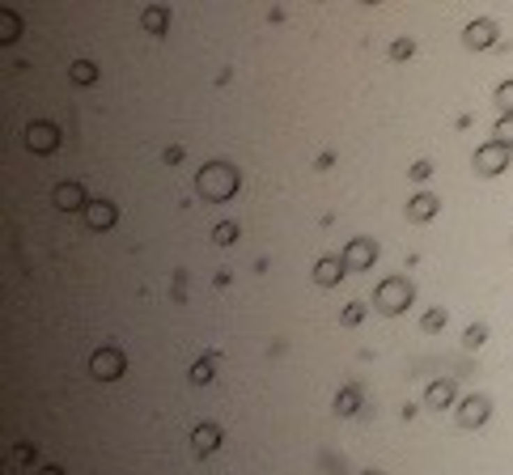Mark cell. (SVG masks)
Here are the masks:
<instances>
[{
    "label": "cell",
    "instance_id": "ac0fdd59",
    "mask_svg": "<svg viewBox=\"0 0 513 475\" xmlns=\"http://www.w3.org/2000/svg\"><path fill=\"white\" fill-rule=\"evenodd\" d=\"M17 38H22V17H17L13 9H0V43L13 47Z\"/></svg>",
    "mask_w": 513,
    "mask_h": 475
},
{
    "label": "cell",
    "instance_id": "603a6c76",
    "mask_svg": "<svg viewBox=\"0 0 513 475\" xmlns=\"http://www.w3.org/2000/svg\"><path fill=\"white\" fill-rule=\"evenodd\" d=\"M361 319H365V301H348V306L339 310V323H344V327H356Z\"/></svg>",
    "mask_w": 513,
    "mask_h": 475
},
{
    "label": "cell",
    "instance_id": "9c48e42d",
    "mask_svg": "<svg viewBox=\"0 0 513 475\" xmlns=\"http://www.w3.org/2000/svg\"><path fill=\"white\" fill-rule=\"evenodd\" d=\"M463 43H467L471 51H488V47H496V22H488V17H475V22H467V30H463Z\"/></svg>",
    "mask_w": 513,
    "mask_h": 475
},
{
    "label": "cell",
    "instance_id": "d6986e66",
    "mask_svg": "<svg viewBox=\"0 0 513 475\" xmlns=\"http://www.w3.org/2000/svg\"><path fill=\"white\" fill-rule=\"evenodd\" d=\"M445 323H450V310L433 306V310H424V319H420V331H424V335H437Z\"/></svg>",
    "mask_w": 513,
    "mask_h": 475
},
{
    "label": "cell",
    "instance_id": "8992f818",
    "mask_svg": "<svg viewBox=\"0 0 513 475\" xmlns=\"http://www.w3.org/2000/svg\"><path fill=\"white\" fill-rule=\"evenodd\" d=\"M51 204H56L60 213H85V208H89V195H85V187H81V183L64 179V183L51 187Z\"/></svg>",
    "mask_w": 513,
    "mask_h": 475
},
{
    "label": "cell",
    "instance_id": "d6a6232c",
    "mask_svg": "<svg viewBox=\"0 0 513 475\" xmlns=\"http://www.w3.org/2000/svg\"><path fill=\"white\" fill-rule=\"evenodd\" d=\"M361 475H382V471H361Z\"/></svg>",
    "mask_w": 513,
    "mask_h": 475
},
{
    "label": "cell",
    "instance_id": "e0dca14e",
    "mask_svg": "<svg viewBox=\"0 0 513 475\" xmlns=\"http://www.w3.org/2000/svg\"><path fill=\"white\" fill-rule=\"evenodd\" d=\"M454 382H458V378H437V382L424 391V403H429V407H454Z\"/></svg>",
    "mask_w": 513,
    "mask_h": 475
},
{
    "label": "cell",
    "instance_id": "ba28073f",
    "mask_svg": "<svg viewBox=\"0 0 513 475\" xmlns=\"http://www.w3.org/2000/svg\"><path fill=\"white\" fill-rule=\"evenodd\" d=\"M26 149L30 153H56L60 149V128L56 123H47V119H34L30 128H26Z\"/></svg>",
    "mask_w": 513,
    "mask_h": 475
},
{
    "label": "cell",
    "instance_id": "7c38bea8",
    "mask_svg": "<svg viewBox=\"0 0 513 475\" xmlns=\"http://www.w3.org/2000/svg\"><path fill=\"white\" fill-rule=\"evenodd\" d=\"M344 272H348V268H344V259H339V255H327V259H319V263H314V285L335 289V285L344 280Z\"/></svg>",
    "mask_w": 513,
    "mask_h": 475
},
{
    "label": "cell",
    "instance_id": "2e32d148",
    "mask_svg": "<svg viewBox=\"0 0 513 475\" xmlns=\"http://www.w3.org/2000/svg\"><path fill=\"white\" fill-rule=\"evenodd\" d=\"M213 374H217V352H204V356L187 369V382H191V386H208Z\"/></svg>",
    "mask_w": 513,
    "mask_h": 475
},
{
    "label": "cell",
    "instance_id": "7a4b0ae2",
    "mask_svg": "<svg viewBox=\"0 0 513 475\" xmlns=\"http://www.w3.org/2000/svg\"><path fill=\"white\" fill-rule=\"evenodd\" d=\"M412 297H416V289H412V280H407V276H386V280L374 289V306H378L382 314H403V310H412Z\"/></svg>",
    "mask_w": 513,
    "mask_h": 475
},
{
    "label": "cell",
    "instance_id": "9a60e30c",
    "mask_svg": "<svg viewBox=\"0 0 513 475\" xmlns=\"http://www.w3.org/2000/svg\"><path fill=\"white\" fill-rule=\"evenodd\" d=\"M140 26H144L148 38H162V34L170 30V9H166V5H148V9L140 13Z\"/></svg>",
    "mask_w": 513,
    "mask_h": 475
},
{
    "label": "cell",
    "instance_id": "7402d4cb",
    "mask_svg": "<svg viewBox=\"0 0 513 475\" xmlns=\"http://www.w3.org/2000/svg\"><path fill=\"white\" fill-rule=\"evenodd\" d=\"M463 344H467V348H484V344H488V323H471V327L463 331Z\"/></svg>",
    "mask_w": 513,
    "mask_h": 475
},
{
    "label": "cell",
    "instance_id": "4316f807",
    "mask_svg": "<svg viewBox=\"0 0 513 475\" xmlns=\"http://www.w3.org/2000/svg\"><path fill=\"white\" fill-rule=\"evenodd\" d=\"M496 144H509V149H513V115H500V123H496Z\"/></svg>",
    "mask_w": 513,
    "mask_h": 475
},
{
    "label": "cell",
    "instance_id": "30bf717a",
    "mask_svg": "<svg viewBox=\"0 0 513 475\" xmlns=\"http://www.w3.org/2000/svg\"><path fill=\"white\" fill-rule=\"evenodd\" d=\"M81 217H85V225H89V229H98V234H102V229H111V225L119 221V208H115L111 199H89V208H85Z\"/></svg>",
    "mask_w": 513,
    "mask_h": 475
},
{
    "label": "cell",
    "instance_id": "6da1fadb",
    "mask_svg": "<svg viewBox=\"0 0 513 475\" xmlns=\"http://www.w3.org/2000/svg\"><path fill=\"white\" fill-rule=\"evenodd\" d=\"M238 187H242V174H238V166H229V162H204L199 174H195V191L208 199V204L233 199Z\"/></svg>",
    "mask_w": 513,
    "mask_h": 475
},
{
    "label": "cell",
    "instance_id": "5bb4252c",
    "mask_svg": "<svg viewBox=\"0 0 513 475\" xmlns=\"http://www.w3.org/2000/svg\"><path fill=\"white\" fill-rule=\"evenodd\" d=\"M437 208H441V204H437V195L416 191L412 199H407V221H416V225H420V221H433V217H437Z\"/></svg>",
    "mask_w": 513,
    "mask_h": 475
},
{
    "label": "cell",
    "instance_id": "ffe728a7",
    "mask_svg": "<svg viewBox=\"0 0 513 475\" xmlns=\"http://www.w3.org/2000/svg\"><path fill=\"white\" fill-rule=\"evenodd\" d=\"M68 77H72L77 85H93V81H98V68H93L89 60H72V64H68Z\"/></svg>",
    "mask_w": 513,
    "mask_h": 475
},
{
    "label": "cell",
    "instance_id": "277c9868",
    "mask_svg": "<svg viewBox=\"0 0 513 475\" xmlns=\"http://www.w3.org/2000/svg\"><path fill=\"white\" fill-rule=\"evenodd\" d=\"M471 166H475V174H484V179L505 174V166H509V144H496V140L480 144V149L471 153Z\"/></svg>",
    "mask_w": 513,
    "mask_h": 475
},
{
    "label": "cell",
    "instance_id": "3957f363",
    "mask_svg": "<svg viewBox=\"0 0 513 475\" xmlns=\"http://www.w3.org/2000/svg\"><path fill=\"white\" fill-rule=\"evenodd\" d=\"M89 374H93L98 382H115V378H123V374H128V352H123L119 344H102V348H93V356H89Z\"/></svg>",
    "mask_w": 513,
    "mask_h": 475
},
{
    "label": "cell",
    "instance_id": "44dd1931",
    "mask_svg": "<svg viewBox=\"0 0 513 475\" xmlns=\"http://www.w3.org/2000/svg\"><path fill=\"white\" fill-rule=\"evenodd\" d=\"M238 234H242V225H238V221H217L213 242H217V246H233V242H238Z\"/></svg>",
    "mask_w": 513,
    "mask_h": 475
},
{
    "label": "cell",
    "instance_id": "f1b7e54d",
    "mask_svg": "<svg viewBox=\"0 0 513 475\" xmlns=\"http://www.w3.org/2000/svg\"><path fill=\"white\" fill-rule=\"evenodd\" d=\"M170 297H174V301H187V276H183V272H174V285H170Z\"/></svg>",
    "mask_w": 513,
    "mask_h": 475
},
{
    "label": "cell",
    "instance_id": "4dcf8cb0",
    "mask_svg": "<svg viewBox=\"0 0 513 475\" xmlns=\"http://www.w3.org/2000/svg\"><path fill=\"white\" fill-rule=\"evenodd\" d=\"M331 166H335V153H319L314 157V170H331Z\"/></svg>",
    "mask_w": 513,
    "mask_h": 475
},
{
    "label": "cell",
    "instance_id": "4fadbf2b",
    "mask_svg": "<svg viewBox=\"0 0 513 475\" xmlns=\"http://www.w3.org/2000/svg\"><path fill=\"white\" fill-rule=\"evenodd\" d=\"M331 407H335L339 416H356V412L365 407V391H361V382H348V386H339Z\"/></svg>",
    "mask_w": 513,
    "mask_h": 475
},
{
    "label": "cell",
    "instance_id": "d4e9b609",
    "mask_svg": "<svg viewBox=\"0 0 513 475\" xmlns=\"http://www.w3.org/2000/svg\"><path fill=\"white\" fill-rule=\"evenodd\" d=\"M416 56V38H395L390 43V60H412Z\"/></svg>",
    "mask_w": 513,
    "mask_h": 475
},
{
    "label": "cell",
    "instance_id": "f546056e",
    "mask_svg": "<svg viewBox=\"0 0 513 475\" xmlns=\"http://www.w3.org/2000/svg\"><path fill=\"white\" fill-rule=\"evenodd\" d=\"M13 454H17V462H34V446H30V442H17Z\"/></svg>",
    "mask_w": 513,
    "mask_h": 475
},
{
    "label": "cell",
    "instance_id": "8fae6325",
    "mask_svg": "<svg viewBox=\"0 0 513 475\" xmlns=\"http://www.w3.org/2000/svg\"><path fill=\"white\" fill-rule=\"evenodd\" d=\"M221 442H225L221 425H195V429H191V450H195L199 458H208V454H213Z\"/></svg>",
    "mask_w": 513,
    "mask_h": 475
},
{
    "label": "cell",
    "instance_id": "484cf974",
    "mask_svg": "<svg viewBox=\"0 0 513 475\" xmlns=\"http://www.w3.org/2000/svg\"><path fill=\"white\" fill-rule=\"evenodd\" d=\"M407 179H412V183H424V179H433V162H429V157L412 162V166H407Z\"/></svg>",
    "mask_w": 513,
    "mask_h": 475
},
{
    "label": "cell",
    "instance_id": "52a82bcc",
    "mask_svg": "<svg viewBox=\"0 0 513 475\" xmlns=\"http://www.w3.org/2000/svg\"><path fill=\"white\" fill-rule=\"evenodd\" d=\"M339 259H344V268L365 272V268H374V263H378V242H374V238H352Z\"/></svg>",
    "mask_w": 513,
    "mask_h": 475
},
{
    "label": "cell",
    "instance_id": "5b68a950",
    "mask_svg": "<svg viewBox=\"0 0 513 475\" xmlns=\"http://www.w3.org/2000/svg\"><path fill=\"white\" fill-rule=\"evenodd\" d=\"M488 416H492V399L488 395H467V399H458V407H454V420L463 429H484Z\"/></svg>",
    "mask_w": 513,
    "mask_h": 475
},
{
    "label": "cell",
    "instance_id": "83f0119b",
    "mask_svg": "<svg viewBox=\"0 0 513 475\" xmlns=\"http://www.w3.org/2000/svg\"><path fill=\"white\" fill-rule=\"evenodd\" d=\"M183 157H187V149H183V144H166V149H162V162H166V166H178Z\"/></svg>",
    "mask_w": 513,
    "mask_h": 475
},
{
    "label": "cell",
    "instance_id": "1f68e13d",
    "mask_svg": "<svg viewBox=\"0 0 513 475\" xmlns=\"http://www.w3.org/2000/svg\"><path fill=\"white\" fill-rule=\"evenodd\" d=\"M38 475H64V467H43Z\"/></svg>",
    "mask_w": 513,
    "mask_h": 475
},
{
    "label": "cell",
    "instance_id": "cb8c5ba5",
    "mask_svg": "<svg viewBox=\"0 0 513 475\" xmlns=\"http://www.w3.org/2000/svg\"><path fill=\"white\" fill-rule=\"evenodd\" d=\"M492 102H496L505 115H513V81H500V85H496V93H492Z\"/></svg>",
    "mask_w": 513,
    "mask_h": 475
}]
</instances>
